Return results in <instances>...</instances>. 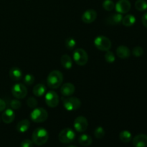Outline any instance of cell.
Wrapping results in <instances>:
<instances>
[{
    "mask_svg": "<svg viewBox=\"0 0 147 147\" xmlns=\"http://www.w3.org/2000/svg\"><path fill=\"white\" fill-rule=\"evenodd\" d=\"M73 126H74L75 129L78 132H84L86 131L88 126V122L86 119V117L84 116H78L74 121L73 123Z\"/></svg>",
    "mask_w": 147,
    "mask_h": 147,
    "instance_id": "10",
    "label": "cell"
},
{
    "mask_svg": "<svg viewBox=\"0 0 147 147\" xmlns=\"http://www.w3.org/2000/svg\"><path fill=\"white\" fill-rule=\"evenodd\" d=\"M9 76L12 80H20L22 78V71L19 67H13L9 70Z\"/></svg>",
    "mask_w": 147,
    "mask_h": 147,
    "instance_id": "19",
    "label": "cell"
},
{
    "mask_svg": "<svg viewBox=\"0 0 147 147\" xmlns=\"http://www.w3.org/2000/svg\"><path fill=\"white\" fill-rule=\"evenodd\" d=\"M60 61H61V64L63 67L67 69V70L71 68L73 66V60L68 55H63L60 58Z\"/></svg>",
    "mask_w": 147,
    "mask_h": 147,
    "instance_id": "21",
    "label": "cell"
},
{
    "mask_svg": "<svg viewBox=\"0 0 147 147\" xmlns=\"http://www.w3.org/2000/svg\"><path fill=\"white\" fill-rule=\"evenodd\" d=\"M15 119V114L12 109H7L1 115V119L5 123H10L14 121Z\"/></svg>",
    "mask_w": 147,
    "mask_h": 147,
    "instance_id": "17",
    "label": "cell"
},
{
    "mask_svg": "<svg viewBox=\"0 0 147 147\" xmlns=\"http://www.w3.org/2000/svg\"><path fill=\"white\" fill-rule=\"evenodd\" d=\"M131 4L129 0H119L115 5V8L118 13L120 14H126L131 9Z\"/></svg>",
    "mask_w": 147,
    "mask_h": 147,
    "instance_id": "11",
    "label": "cell"
},
{
    "mask_svg": "<svg viewBox=\"0 0 147 147\" xmlns=\"http://www.w3.org/2000/svg\"><path fill=\"white\" fill-rule=\"evenodd\" d=\"M116 55L121 59L129 58L131 55V51L129 47L124 45H120L116 49Z\"/></svg>",
    "mask_w": 147,
    "mask_h": 147,
    "instance_id": "16",
    "label": "cell"
},
{
    "mask_svg": "<svg viewBox=\"0 0 147 147\" xmlns=\"http://www.w3.org/2000/svg\"><path fill=\"white\" fill-rule=\"evenodd\" d=\"M135 7L138 11H143L147 9V1L146 0H136Z\"/></svg>",
    "mask_w": 147,
    "mask_h": 147,
    "instance_id": "25",
    "label": "cell"
},
{
    "mask_svg": "<svg viewBox=\"0 0 147 147\" xmlns=\"http://www.w3.org/2000/svg\"><path fill=\"white\" fill-rule=\"evenodd\" d=\"M73 60L76 64L83 66L85 65L88 61V55L86 50L83 49H76L73 53Z\"/></svg>",
    "mask_w": 147,
    "mask_h": 147,
    "instance_id": "6",
    "label": "cell"
},
{
    "mask_svg": "<svg viewBox=\"0 0 147 147\" xmlns=\"http://www.w3.org/2000/svg\"><path fill=\"white\" fill-rule=\"evenodd\" d=\"M27 104L30 109H35L37 106V100L34 97H30L27 100Z\"/></svg>",
    "mask_w": 147,
    "mask_h": 147,
    "instance_id": "31",
    "label": "cell"
},
{
    "mask_svg": "<svg viewBox=\"0 0 147 147\" xmlns=\"http://www.w3.org/2000/svg\"><path fill=\"white\" fill-rule=\"evenodd\" d=\"M30 127V122L28 119H23L20 121L17 125V130L20 133H24Z\"/></svg>",
    "mask_w": 147,
    "mask_h": 147,
    "instance_id": "18",
    "label": "cell"
},
{
    "mask_svg": "<svg viewBox=\"0 0 147 147\" xmlns=\"http://www.w3.org/2000/svg\"><path fill=\"white\" fill-rule=\"evenodd\" d=\"M94 45L97 49L101 51H109L111 48V42L106 36H98L94 40Z\"/></svg>",
    "mask_w": 147,
    "mask_h": 147,
    "instance_id": "5",
    "label": "cell"
},
{
    "mask_svg": "<svg viewBox=\"0 0 147 147\" xmlns=\"http://www.w3.org/2000/svg\"><path fill=\"white\" fill-rule=\"evenodd\" d=\"M6 108V103L2 99H0V112L3 111Z\"/></svg>",
    "mask_w": 147,
    "mask_h": 147,
    "instance_id": "35",
    "label": "cell"
},
{
    "mask_svg": "<svg viewBox=\"0 0 147 147\" xmlns=\"http://www.w3.org/2000/svg\"><path fill=\"white\" fill-rule=\"evenodd\" d=\"M76 137V134L73 129L70 128H65L60 132L58 135V139L61 143L69 144L73 142Z\"/></svg>",
    "mask_w": 147,
    "mask_h": 147,
    "instance_id": "7",
    "label": "cell"
},
{
    "mask_svg": "<svg viewBox=\"0 0 147 147\" xmlns=\"http://www.w3.org/2000/svg\"><path fill=\"white\" fill-rule=\"evenodd\" d=\"M105 60L109 63H114L115 60H116V57H115L114 53L113 52L110 51V50L106 51V55H105Z\"/></svg>",
    "mask_w": 147,
    "mask_h": 147,
    "instance_id": "28",
    "label": "cell"
},
{
    "mask_svg": "<svg viewBox=\"0 0 147 147\" xmlns=\"http://www.w3.org/2000/svg\"><path fill=\"white\" fill-rule=\"evenodd\" d=\"M63 81V76L59 70H53L49 73L47 78V84L50 88H58Z\"/></svg>",
    "mask_w": 147,
    "mask_h": 147,
    "instance_id": "2",
    "label": "cell"
},
{
    "mask_svg": "<svg viewBox=\"0 0 147 147\" xmlns=\"http://www.w3.org/2000/svg\"><path fill=\"white\" fill-rule=\"evenodd\" d=\"M94 135L96 136V138L98 139H101L104 137L105 136V130L103 127L101 126H98V127L96 128L95 129L94 131Z\"/></svg>",
    "mask_w": 147,
    "mask_h": 147,
    "instance_id": "27",
    "label": "cell"
},
{
    "mask_svg": "<svg viewBox=\"0 0 147 147\" xmlns=\"http://www.w3.org/2000/svg\"><path fill=\"white\" fill-rule=\"evenodd\" d=\"M0 121H1V119H0Z\"/></svg>",
    "mask_w": 147,
    "mask_h": 147,
    "instance_id": "38",
    "label": "cell"
},
{
    "mask_svg": "<svg viewBox=\"0 0 147 147\" xmlns=\"http://www.w3.org/2000/svg\"><path fill=\"white\" fill-rule=\"evenodd\" d=\"M67 147H77V146H67Z\"/></svg>",
    "mask_w": 147,
    "mask_h": 147,
    "instance_id": "37",
    "label": "cell"
},
{
    "mask_svg": "<svg viewBox=\"0 0 147 147\" xmlns=\"http://www.w3.org/2000/svg\"><path fill=\"white\" fill-rule=\"evenodd\" d=\"M78 142L83 146H89L92 144V138L88 134H82L78 139Z\"/></svg>",
    "mask_w": 147,
    "mask_h": 147,
    "instance_id": "23",
    "label": "cell"
},
{
    "mask_svg": "<svg viewBox=\"0 0 147 147\" xmlns=\"http://www.w3.org/2000/svg\"><path fill=\"white\" fill-rule=\"evenodd\" d=\"M122 24L125 27H131L136 22V18L132 14H127L122 19Z\"/></svg>",
    "mask_w": 147,
    "mask_h": 147,
    "instance_id": "22",
    "label": "cell"
},
{
    "mask_svg": "<svg viewBox=\"0 0 147 147\" xmlns=\"http://www.w3.org/2000/svg\"><path fill=\"white\" fill-rule=\"evenodd\" d=\"M45 100L46 104L50 108L57 107L60 102L58 94L54 90H50L47 92L45 94Z\"/></svg>",
    "mask_w": 147,
    "mask_h": 147,
    "instance_id": "8",
    "label": "cell"
},
{
    "mask_svg": "<svg viewBox=\"0 0 147 147\" xmlns=\"http://www.w3.org/2000/svg\"><path fill=\"white\" fill-rule=\"evenodd\" d=\"M32 141L30 139H24L20 144V147H33Z\"/></svg>",
    "mask_w": 147,
    "mask_h": 147,
    "instance_id": "34",
    "label": "cell"
},
{
    "mask_svg": "<svg viewBox=\"0 0 147 147\" xmlns=\"http://www.w3.org/2000/svg\"><path fill=\"white\" fill-rule=\"evenodd\" d=\"M102 5L103 9L106 11H111L115 8V4L112 0H105Z\"/></svg>",
    "mask_w": 147,
    "mask_h": 147,
    "instance_id": "26",
    "label": "cell"
},
{
    "mask_svg": "<svg viewBox=\"0 0 147 147\" xmlns=\"http://www.w3.org/2000/svg\"><path fill=\"white\" fill-rule=\"evenodd\" d=\"M133 145L135 147H146L147 135L141 134L135 136L133 139Z\"/></svg>",
    "mask_w": 147,
    "mask_h": 147,
    "instance_id": "13",
    "label": "cell"
},
{
    "mask_svg": "<svg viewBox=\"0 0 147 147\" xmlns=\"http://www.w3.org/2000/svg\"><path fill=\"white\" fill-rule=\"evenodd\" d=\"M142 23H143L144 26L146 28H147V13L144 14L143 17H142Z\"/></svg>",
    "mask_w": 147,
    "mask_h": 147,
    "instance_id": "36",
    "label": "cell"
},
{
    "mask_svg": "<svg viewBox=\"0 0 147 147\" xmlns=\"http://www.w3.org/2000/svg\"><path fill=\"white\" fill-rule=\"evenodd\" d=\"M131 134L127 130L122 131L119 134V139L123 143H129V142H130L131 140Z\"/></svg>",
    "mask_w": 147,
    "mask_h": 147,
    "instance_id": "24",
    "label": "cell"
},
{
    "mask_svg": "<svg viewBox=\"0 0 147 147\" xmlns=\"http://www.w3.org/2000/svg\"><path fill=\"white\" fill-rule=\"evenodd\" d=\"M11 93L17 99H22L27 96V89L24 85L17 83L11 88Z\"/></svg>",
    "mask_w": 147,
    "mask_h": 147,
    "instance_id": "9",
    "label": "cell"
},
{
    "mask_svg": "<svg viewBox=\"0 0 147 147\" xmlns=\"http://www.w3.org/2000/svg\"><path fill=\"white\" fill-rule=\"evenodd\" d=\"M76 45V41L73 37H69L65 40V47L68 50H73Z\"/></svg>",
    "mask_w": 147,
    "mask_h": 147,
    "instance_id": "29",
    "label": "cell"
},
{
    "mask_svg": "<svg viewBox=\"0 0 147 147\" xmlns=\"http://www.w3.org/2000/svg\"><path fill=\"white\" fill-rule=\"evenodd\" d=\"M22 106L21 102L19 100H17V99H14V100H12L11 102H10V106L12 109H14V110H17V109H20V107Z\"/></svg>",
    "mask_w": 147,
    "mask_h": 147,
    "instance_id": "33",
    "label": "cell"
},
{
    "mask_svg": "<svg viewBox=\"0 0 147 147\" xmlns=\"http://www.w3.org/2000/svg\"><path fill=\"white\" fill-rule=\"evenodd\" d=\"M63 103L64 108L68 111H76L80 109L81 106V102L80 99L76 97H72V96H63Z\"/></svg>",
    "mask_w": 147,
    "mask_h": 147,
    "instance_id": "3",
    "label": "cell"
},
{
    "mask_svg": "<svg viewBox=\"0 0 147 147\" xmlns=\"http://www.w3.org/2000/svg\"><path fill=\"white\" fill-rule=\"evenodd\" d=\"M49 139V134L44 128H37L33 131L32 141L37 146H42Z\"/></svg>",
    "mask_w": 147,
    "mask_h": 147,
    "instance_id": "1",
    "label": "cell"
},
{
    "mask_svg": "<svg viewBox=\"0 0 147 147\" xmlns=\"http://www.w3.org/2000/svg\"><path fill=\"white\" fill-rule=\"evenodd\" d=\"M76 88L72 83H65L60 88V92L63 96H71L75 93Z\"/></svg>",
    "mask_w": 147,
    "mask_h": 147,
    "instance_id": "15",
    "label": "cell"
},
{
    "mask_svg": "<svg viewBox=\"0 0 147 147\" xmlns=\"http://www.w3.org/2000/svg\"><path fill=\"white\" fill-rule=\"evenodd\" d=\"M33 94L37 97H41L45 95L46 92V87L43 84H37L33 88Z\"/></svg>",
    "mask_w": 147,
    "mask_h": 147,
    "instance_id": "20",
    "label": "cell"
},
{
    "mask_svg": "<svg viewBox=\"0 0 147 147\" xmlns=\"http://www.w3.org/2000/svg\"><path fill=\"white\" fill-rule=\"evenodd\" d=\"M97 18V12L94 9H88L82 15V20L84 23L90 24Z\"/></svg>",
    "mask_w": 147,
    "mask_h": 147,
    "instance_id": "12",
    "label": "cell"
},
{
    "mask_svg": "<svg viewBox=\"0 0 147 147\" xmlns=\"http://www.w3.org/2000/svg\"><path fill=\"white\" fill-rule=\"evenodd\" d=\"M30 118L35 123H42L48 118V113L42 108H35L31 112Z\"/></svg>",
    "mask_w": 147,
    "mask_h": 147,
    "instance_id": "4",
    "label": "cell"
},
{
    "mask_svg": "<svg viewBox=\"0 0 147 147\" xmlns=\"http://www.w3.org/2000/svg\"><path fill=\"white\" fill-rule=\"evenodd\" d=\"M132 53H133V55L135 57H141V56H142V55L144 54V50L142 47L137 46V47H135L133 49Z\"/></svg>",
    "mask_w": 147,
    "mask_h": 147,
    "instance_id": "32",
    "label": "cell"
},
{
    "mask_svg": "<svg viewBox=\"0 0 147 147\" xmlns=\"http://www.w3.org/2000/svg\"><path fill=\"white\" fill-rule=\"evenodd\" d=\"M123 16L120 13H116L109 15L106 19V22L110 25H116V24H120L122 22Z\"/></svg>",
    "mask_w": 147,
    "mask_h": 147,
    "instance_id": "14",
    "label": "cell"
},
{
    "mask_svg": "<svg viewBox=\"0 0 147 147\" xmlns=\"http://www.w3.org/2000/svg\"><path fill=\"white\" fill-rule=\"evenodd\" d=\"M34 77L31 74H27L24 78V83L27 86H31L34 83Z\"/></svg>",
    "mask_w": 147,
    "mask_h": 147,
    "instance_id": "30",
    "label": "cell"
}]
</instances>
